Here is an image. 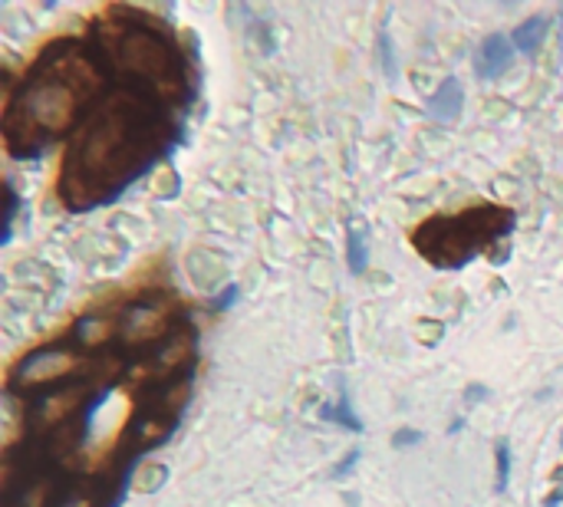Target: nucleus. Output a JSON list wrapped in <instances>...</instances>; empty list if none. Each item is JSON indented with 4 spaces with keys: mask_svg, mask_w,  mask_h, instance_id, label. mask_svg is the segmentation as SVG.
<instances>
[{
    "mask_svg": "<svg viewBox=\"0 0 563 507\" xmlns=\"http://www.w3.org/2000/svg\"><path fill=\"white\" fill-rule=\"evenodd\" d=\"M149 93L113 87L70 139L60 201L70 211L113 205L175 146V123Z\"/></svg>",
    "mask_w": 563,
    "mask_h": 507,
    "instance_id": "f257e3e1",
    "label": "nucleus"
},
{
    "mask_svg": "<svg viewBox=\"0 0 563 507\" xmlns=\"http://www.w3.org/2000/svg\"><path fill=\"white\" fill-rule=\"evenodd\" d=\"M106 67L80 41L50 44L27 70L4 110V146L14 159H37L50 142L77 132L106 96Z\"/></svg>",
    "mask_w": 563,
    "mask_h": 507,
    "instance_id": "f03ea898",
    "label": "nucleus"
},
{
    "mask_svg": "<svg viewBox=\"0 0 563 507\" xmlns=\"http://www.w3.org/2000/svg\"><path fill=\"white\" fill-rule=\"evenodd\" d=\"M96 54L116 87L149 93L169 110H179L188 93V67L179 47L133 11H113L96 31Z\"/></svg>",
    "mask_w": 563,
    "mask_h": 507,
    "instance_id": "7ed1b4c3",
    "label": "nucleus"
},
{
    "mask_svg": "<svg viewBox=\"0 0 563 507\" xmlns=\"http://www.w3.org/2000/svg\"><path fill=\"white\" fill-rule=\"evenodd\" d=\"M514 231V211L501 205L464 208L461 215H435L412 231L415 251L441 270H458L478 254H484L494 241Z\"/></svg>",
    "mask_w": 563,
    "mask_h": 507,
    "instance_id": "20e7f679",
    "label": "nucleus"
},
{
    "mask_svg": "<svg viewBox=\"0 0 563 507\" xmlns=\"http://www.w3.org/2000/svg\"><path fill=\"white\" fill-rule=\"evenodd\" d=\"M100 362L90 359L77 343H57V346H44L37 353H31L27 359H21L11 369L8 379V392H27V395H41L50 389H64L73 382H83L87 372H96Z\"/></svg>",
    "mask_w": 563,
    "mask_h": 507,
    "instance_id": "39448f33",
    "label": "nucleus"
},
{
    "mask_svg": "<svg viewBox=\"0 0 563 507\" xmlns=\"http://www.w3.org/2000/svg\"><path fill=\"white\" fill-rule=\"evenodd\" d=\"M116 320H119V336L116 339H123L133 349H146V346L159 349L175 333V326L169 323L165 307H159L152 300H139V303L126 307L123 316H116Z\"/></svg>",
    "mask_w": 563,
    "mask_h": 507,
    "instance_id": "423d86ee",
    "label": "nucleus"
},
{
    "mask_svg": "<svg viewBox=\"0 0 563 507\" xmlns=\"http://www.w3.org/2000/svg\"><path fill=\"white\" fill-rule=\"evenodd\" d=\"M514 67V44L504 34H487L474 50V73L481 80H501Z\"/></svg>",
    "mask_w": 563,
    "mask_h": 507,
    "instance_id": "0eeeda50",
    "label": "nucleus"
},
{
    "mask_svg": "<svg viewBox=\"0 0 563 507\" xmlns=\"http://www.w3.org/2000/svg\"><path fill=\"white\" fill-rule=\"evenodd\" d=\"M461 106H464V87H461V80L448 77V80L435 90V96L428 100L425 116L435 119V123H455V119L461 116Z\"/></svg>",
    "mask_w": 563,
    "mask_h": 507,
    "instance_id": "6e6552de",
    "label": "nucleus"
},
{
    "mask_svg": "<svg viewBox=\"0 0 563 507\" xmlns=\"http://www.w3.org/2000/svg\"><path fill=\"white\" fill-rule=\"evenodd\" d=\"M113 336H119V320L106 316H83L77 323V346L80 349H103Z\"/></svg>",
    "mask_w": 563,
    "mask_h": 507,
    "instance_id": "1a4fd4ad",
    "label": "nucleus"
},
{
    "mask_svg": "<svg viewBox=\"0 0 563 507\" xmlns=\"http://www.w3.org/2000/svg\"><path fill=\"white\" fill-rule=\"evenodd\" d=\"M547 34H550L547 18H530V21H524V24L514 31L510 44H514L517 54H533V50H540V44L547 41Z\"/></svg>",
    "mask_w": 563,
    "mask_h": 507,
    "instance_id": "9d476101",
    "label": "nucleus"
},
{
    "mask_svg": "<svg viewBox=\"0 0 563 507\" xmlns=\"http://www.w3.org/2000/svg\"><path fill=\"white\" fill-rule=\"evenodd\" d=\"M320 418H323V422L346 425L349 431H363V422H359V415L353 412V405H349V395H346V392L336 399V405H323V408H320Z\"/></svg>",
    "mask_w": 563,
    "mask_h": 507,
    "instance_id": "9b49d317",
    "label": "nucleus"
},
{
    "mask_svg": "<svg viewBox=\"0 0 563 507\" xmlns=\"http://www.w3.org/2000/svg\"><path fill=\"white\" fill-rule=\"evenodd\" d=\"M346 264L353 274H363L369 264V247H366V238L359 231H349V238H346Z\"/></svg>",
    "mask_w": 563,
    "mask_h": 507,
    "instance_id": "f8f14e48",
    "label": "nucleus"
},
{
    "mask_svg": "<svg viewBox=\"0 0 563 507\" xmlns=\"http://www.w3.org/2000/svg\"><path fill=\"white\" fill-rule=\"evenodd\" d=\"M507 481H510V441H497V481H494V491L504 494Z\"/></svg>",
    "mask_w": 563,
    "mask_h": 507,
    "instance_id": "ddd939ff",
    "label": "nucleus"
},
{
    "mask_svg": "<svg viewBox=\"0 0 563 507\" xmlns=\"http://www.w3.org/2000/svg\"><path fill=\"white\" fill-rule=\"evenodd\" d=\"M4 195H8V208H4V231H0V244H8L11 234H14V218H18V192L14 185H4Z\"/></svg>",
    "mask_w": 563,
    "mask_h": 507,
    "instance_id": "4468645a",
    "label": "nucleus"
},
{
    "mask_svg": "<svg viewBox=\"0 0 563 507\" xmlns=\"http://www.w3.org/2000/svg\"><path fill=\"white\" fill-rule=\"evenodd\" d=\"M379 64H382V73L392 80L395 77V57H392V41H389V31L379 34Z\"/></svg>",
    "mask_w": 563,
    "mask_h": 507,
    "instance_id": "2eb2a0df",
    "label": "nucleus"
},
{
    "mask_svg": "<svg viewBox=\"0 0 563 507\" xmlns=\"http://www.w3.org/2000/svg\"><path fill=\"white\" fill-rule=\"evenodd\" d=\"M359 458H363V451H359V448H353V451H349V454L333 468V477H349V474H353V468L359 464Z\"/></svg>",
    "mask_w": 563,
    "mask_h": 507,
    "instance_id": "dca6fc26",
    "label": "nucleus"
},
{
    "mask_svg": "<svg viewBox=\"0 0 563 507\" xmlns=\"http://www.w3.org/2000/svg\"><path fill=\"white\" fill-rule=\"evenodd\" d=\"M418 441H422V431H415V428H402V431L392 435L395 448H409V445H418Z\"/></svg>",
    "mask_w": 563,
    "mask_h": 507,
    "instance_id": "f3484780",
    "label": "nucleus"
},
{
    "mask_svg": "<svg viewBox=\"0 0 563 507\" xmlns=\"http://www.w3.org/2000/svg\"><path fill=\"white\" fill-rule=\"evenodd\" d=\"M238 300V284H231V287H225V293L211 303L215 310H231V303Z\"/></svg>",
    "mask_w": 563,
    "mask_h": 507,
    "instance_id": "a211bd4d",
    "label": "nucleus"
},
{
    "mask_svg": "<svg viewBox=\"0 0 563 507\" xmlns=\"http://www.w3.org/2000/svg\"><path fill=\"white\" fill-rule=\"evenodd\" d=\"M484 395H487V389H484V385H471V389H468V402H481Z\"/></svg>",
    "mask_w": 563,
    "mask_h": 507,
    "instance_id": "6ab92c4d",
    "label": "nucleus"
},
{
    "mask_svg": "<svg viewBox=\"0 0 563 507\" xmlns=\"http://www.w3.org/2000/svg\"><path fill=\"white\" fill-rule=\"evenodd\" d=\"M543 507H563V494L556 491V494H550L547 500H543Z\"/></svg>",
    "mask_w": 563,
    "mask_h": 507,
    "instance_id": "aec40b11",
    "label": "nucleus"
},
{
    "mask_svg": "<svg viewBox=\"0 0 563 507\" xmlns=\"http://www.w3.org/2000/svg\"><path fill=\"white\" fill-rule=\"evenodd\" d=\"M560 24H563V8H560Z\"/></svg>",
    "mask_w": 563,
    "mask_h": 507,
    "instance_id": "412c9836",
    "label": "nucleus"
},
{
    "mask_svg": "<svg viewBox=\"0 0 563 507\" xmlns=\"http://www.w3.org/2000/svg\"><path fill=\"white\" fill-rule=\"evenodd\" d=\"M560 445H563V435H560Z\"/></svg>",
    "mask_w": 563,
    "mask_h": 507,
    "instance_id": "4be33fe9",
    "label": "nucleus"
}]
</instances>
